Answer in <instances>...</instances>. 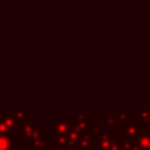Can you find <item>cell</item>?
Masks as SVG:
<instances>
[{
  "mask_svg": "<svg viewBox=\"0 0 150 150\" xmlns=\"http://www.w3.org/2000/svg\"><path fill=\"white\" fill-rule=\"evenodd\" d=\"M136 121L143 124H150V109H137L136 111Z\"/></svg>",
  "mask_w": 150,
  "mask_h": 150,
  "instance_id": "52a82bcc",
  "label": "cell"
},
{
  "mask_svg": "<svg viewBox=\"0 0 150 150\" xmlns=\"http://www.w3.org/2000/svg\"><path fill=\"white\" fill-rule=\"evenodd\" d=\"M47 150H59V149H56V148H55V146H53V145H52V144H50V145H49V148H48V149H47Z\"/></svg>",
  "mask_w": 150,
  "mask_h": 150,
  "instance_id": "9c48e42d",
  "label": "cell"
},
{
  "mask_svg": "<svg viewBox=\"0 0 150 150\" xmlns=\"http://www.w3.org/2000/svg\"><path fill=\"white\" fill-rule=\"evenodd\" d=\"M50 145V141L46 138V131L43 129L40 130L38 135H35L32 139H29V150H47Z\"/></svg>",
  "mask_w": 150,
  "mask_h": 150,
  "instance_id": "277c9868",
  "label": "cell"
},
{
  "mask_svg": "<svg viewBox=\"0 0 150 150\" xmlns=\"http://www.w3.org/2000/svg\"><path fill=\"white\" fill-rule=\"evenodd\" d=\"M8 111H11L18 120H19V122H22V121H25V120H27L28 118V116H29V110L28 109H19V110H13V109H9Z\"/></svg>",
  "mask_w": 150,
  "mask_h": 150,
  "instance_id": "ba28073f",
  "label": "cell"
},
{
  "mask_svg": "<svg viewBox=\"0 0 150 150\" xmlns=\"http://www.w3.org/2000/svg\"><path fill=\"white\" fill-rule=\"evenodd\" d=\"M130 114L131 111L129 109H123V110H120V112L115 115H104V125L109 129H115L118 125L124 124L125 122L131 120Z\"/></svg>",
  "mask_w": 150,
  "mask_h": 150,
  "instance_id": "3957f363",
  "label": "cell"
},
{
  "mask_svg": "<svg viewBox=\"0 0 150 150\" xmlns=\"http://www.w3.org/2000/svg\"><path fill=\"white\" fill-rule=\"evenodd\" d=\"M135 145L139 150H150V129L145 131H141L137 138L132 139Z\"/></svg>",
  "mask_w": 150,
  "mask_h": 150,
  "instance_id": "5b68a950",
  "label": "cell"
},
{
  "mask_svg": "<svg viewBox=\"0 0 150 150\" xmlns=\"http://www.w3.org/2000/svg\"><path fill=\"white\" fill-rule=\"evenodd\" d=\"M13 134H0V150H13Z\"/></svg>",
  "mask_w": 150,
  "mask_h": 150,
  "instance_id": "8992f818",
  "label": "cell"
},
{
  "mask_svg": "<svg viewBox=\"0 0 150 150\" xmlns=\"http://www.w3.org/2000/svg\"><path fill=\"white\" fill-rule=\"evenodd\" d=\"M40 130H41L40 125L36 124V122L34 120L27 118V120L20 122V124H19V128H18V138L21 142L29 141L35 135H38L40 132Z\"/></svg>",
  "mask_w": 150,
  "mask_h": 150,
  "instance_id": "6da1fadb",
  "label": "cell"
},
{
  "mask_svg": "<svg viewBox=\"0 0 150 150\" xmlns=\"http://www.w3.org/2000/svg\"><path fill=\"white\" fill-rule=\"evenodd\" d=\"M116 129L123 139H135L141 134L142 125L136 120H129L124 124L118 125Z\"/></svg>",
  "mask_w": 150,
  "mask_h": 150,
  "instance_id": "7a4b0ae2",
  "label": "cell"
}]
</instances>
